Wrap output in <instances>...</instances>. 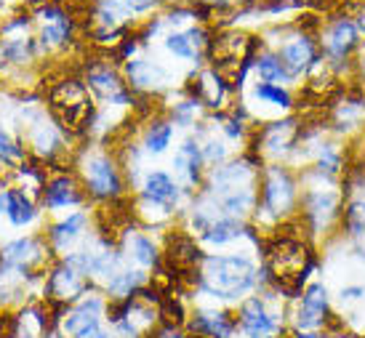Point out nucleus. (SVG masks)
<instances>
[{
    "label": "nucleus",
    "mask_w": 365,
    "mask_h": 338,
    "mask_svg": "<svg viewBox=\"0 0 365 338\" xmlns=\"http://www.w3.org/2000/svg\"><path fill=\"white\" fill-rule=\"evenodd\" d=\"M256 267L251 258L245 256H208L203 261V272H200V285L205 293L216 298H240L243 293L254 290Z\"/></svg>",
    "instance_id": "f257e3e1"
},
{
    "label": "nucleus",
    "mask_w": 365,
    "mask_h": 338,
    "mask_svg": "<svg viewBox=\"0 0 365 338\" xmlns=\"http://www.w3.org/2000/svg\"><path fill=\"white\" fill-rule=\"evenodd\" d=\"M296 205V181L280 165H269V171L262 176L259 184V203H256V213L280 221L285 216H291Z\"/></svg>",
    "instance_id": "f03ea898"
},
{
    "label": "nucleus",
    "mask_w": 365,
    "mask_h": 338,
    "mask_svg": "<svg viewBox=\"0 0 365 338\" xmlns=\"http://www.w3.org/2000/svg\"><path fill=\"white\" fill-rule=\"evenodd\" d=\"M81 176L93 200H118L123 195V179L118 163L107 152L83 154Z\"/></svg>",
    "instance_id": "7ed1b4c3"
},
{
    "label": "nucleus",
    "mask_w": 365,
    "mask_h": 338,
    "mask_svg": "<svg viewBox=\"0 0 365 338\" xmlns=\"http://www.w3.org/2000/svg\"><path fill=\"white\" fill-rule=\"evenodd\" d=\"M51 110L61 128L91 125V96L81 80H61L51 91Z\"/></svg>",
    "instance_id": "20e7f679"
},
{
    "label": "nucleus",
    "mask_w": 365,
    "mask_h": 338,
    "mask_svg": "<svg viewBox=\"0 0 365 338\" xmlns=\"http://www.w3.org/2000/svg\"><path fill=\"white\" fill-rule=\"evenodd\" d=\"M307 248L296 237H277L269 248V272L280 282H302L307 272Z\"/></svg>",
    "instance_id": "39448f33"
},
{
    "label": "nucleus",
    "mask_w": 365,
    "mask_h": 338,
    "mask_svg": "<svg viewBox=\"0 0 365 338\" xmlns=\"http://www.w3.org/2000/svg\"><path fill=\"white\" fill-rule=\"evenodd\" d=\"M323 59L331 67H341L357 48V24L349 16H336L323 32Z\"/></svg>",
    "instance_id": "423d86ee"
},
{
    "label": "nucleus",
    "mask_w": 365,
    "mask_h": 338,
    "mask_svg": "<svg viewBox=\"0 0 365 338\" xmlns=\"http://www.w3.org/2000/svg\"><path fill=\"white\" fill-rule=\"evenodd\" d=\"M104 309V301L99 296H83L81 304L64 317L61 328L72 338H112L99 322V312Z\"/></svg>",
    "instance_id": "0eeeda50"
},
{
    "label": "nucleus",
    "mask_w": 365,
    "mask_h": 338,
    "mask_svg": "<svg viewBox=\"0 0 365 338\" xmlns=\"http://www.w3.org/2000/svg\"><path fill=\"white\" fill-rule=\"evenodd\" d=\"M280 62L288 70L291 78H299L302 72H312V67L320 62V53H317V43L309 35H294L288 41L280 43Z\"/></svg>",
    "instance_id": "6e6552de"
},
{
    "label": "nucleus",
    "mask_w": 365,
    "mask_h": 338,
    "mask_svg": "<svg viewBox=\"0 0 365 338\" xmlns=\"http://www.w3.org/2000/svg\"><path fill=\"white\" fill-rule=\"evenodd\" d=\"M86 85L107 104H131V91L110 64H91L86 72Z\"/></svg>",
    "instance_id": "1a4fd4ad"
},
{
    "label": "nucleus",
    "mask_w": 365,
    "mask_h": 338,
    "mask_svg": "<svg viewBox=\"0 0 365 338\" xmlns=\"http://www.w3.org/2000/svg\"><path fill=\"white\" fill-rule=\"evenodd\" d=\"M302 208H304V218L309 221V229L320 232L339 213V195L328 189H309L302 195Z\"/></svg>",
    "instance_id": "9d476101"
},
{
    "label": "nucleus",
    "mask_w": 365,
    "mask_h": 338,
    "mask_svg": "<svg viewBox=\"0 0 365 338\" xmlns=\"http://www.w3.org/2000/svg\"><path fill=\"white\" fill-rule=\"evenodd\" d=\"M144 203L158 208L163 216L171 213L176 203H179V186L168 174L163 171H153V174L144 176V186H142Z\"/></svg>",
    "instance_id": "9b49d317"
},
{
    "label": "nucleus",
    "mask_w": 365,
    "mask_h": 338,
    "mask_svg": "<svg viewBox=\"0 0 365 338\" xmlns=\"http://www.w3.org/2000/svg\"><path fill=\"white\" fill-rule=\"evenodd\" d=\"M240 325H243L248 338H274L277 336V328H280L274 315L267 309L262 298L245 301L243 309H240Z\"/></svg>",
    "instance_id": "f8f14e48"
},
{
    "label": "nucleus",
    "mask_w": 365,
    "mask_h": 338,
    "mask_svg": "<svg viewBox=\"0 0 365 338\" xmlns=\"http://www.w3.org/2000/svg\"><path fill=\"white\" fill-rule=\"evenodd\" d=\"M325 317H328V290L325 285H309L296 312V325L299 330H317Z\"/></svg>",
    "instance_id": "ddd939ff"
},
{
    "label": "nucleus",
    "mask_w": 365,
    "mask_h": 338,
    "mask_svg": "<svg viewBox=\"0 0 365 338\" xmlns=\"http://www.w3.org/2000/svg\"><path fill=\"white\" fill-rule=\"evenodd\" d=\"M0 258H3L6 267L19 269V272H30L35 264H41L43 258H46V248L35 237H21V240H14V243L3 248Z\"/></svg>",
    "instance_id": "4468645a"
},
{
    "label": "nucleus",
    "mask_w": 365,
    "mask_h": 338,
    "mask_svg": "<svg viewBox=\"0 0 365 338\" xmlns=\"http://www.w3.org/2000/svg\"><path fill=\"white\" fill-rule=\"evenodd\" d=\"M296 139V123L294 120H283V123H269L262 128L259 134V152L267 154V157H283L285 152H291Z\"/></svg>",
    "instance_id": "2eb2a0df"
},
{
    "label": "nucleus",
    "mask_w": 365,
    "mask_h": 338,
    "mask_svg": "<svg viewBox=\"0 0 365 338\" xmlns=\"http://www.w3.org/2000/svg\"><path fill=\"white\" fill-rule=\"evenodd\" d=\"M86 272H83L78 264H72L70 258L53 269L51 277H48V290L51 296L61 298V301H70V298H78L83 293V285H86Z\"/></svg>",
    "instance_id": "dca6fc26"
},
{
    "label": "nucleus",
    "mask_w": 365,
    "mask_h": 338,
    "mask_svg": "<svg viewBox=\"0 0 365 338\" xmlns=\"http://www.w3.org/2000/svg\"><path fill=\"white\" fill-rule=\"evenodd\" d=\"M0 213H6L14 226H27L35 221V205H32V197L19 189V186H11L6 192H0Z\"/></svg>",
    "instance_id": "f3484780"
},
{
    "label": "nucleus",
    "mask_w": 365,
    "mask_h": 338,
    "mask_svg": "<svg viewBox=\"0 0 365 338\" xmlns=\"http://www.w3.org/2000/svg\"><path fill=\"white\" fill-rule=\"evenodd\" d=\"M173 168L190 189L200 184V179H203V149H200V144L195 139H187L173 157Z\"/></svg>",
    "instance_id": "a211bd4d"
},
{
    "label": "nucleus",
    "mask_w": 365,
    "mask_h": 338,
    "mask_svg": "<svg viewBox=\"0 0 365 338\" xmlns=\"http://www.w3.org/2000/svg\"><path fill=\"white\" fill-rule=\"evenodd\" d=\"M208 43L211 41H208V32H205L203 27H190V30H184V32H171V35L165 38V48H168L173 56L192 62V59H197V56L205 51Z\"/></svg>",
    "instance_id": "6ab92c4d"
},
{
    "label": "nucleus",
    "mask_w": 365,
    "mask_h": 338,
    "mask_svg": "<svg viewBox=\"0 0 365 338\" xmlns=\"http://www.w3.org/2000/svg\"><path fill=\"white\" fill-rule=\"evenodd\" d=\"M83 195L81 186L72 176H56L46 184V192H43V205L48 211H59V208H70V205H81Z\"/></svg>",
    "instance_id": "aec40b11"
},
{
    "label": "nucleus",
    "mask_w": 365,
    "mask_h": 338,
    "mask_svg": "<svg viewBox=\"0 0 365 338\" xmlns=\"http://www.w3.org/2000/svg\"><path fill=\"white\" fill-rule=\"evenodd\" d=\"M190 328L205 338H230L235 330V322L224 312H197L195 319L190 322Z\"/></svg>",
    "instance_id": "412c9836"
},
{
    "label": "nucleus",
    "mask_w": 365,
    "mask_h": 338,
    "mask_svg": "<svg viewBox=\"0 0 365 338\" xmlns=\"http://www.w3.org/2000/svg\"><path fill=\"white\" fill-rule=\"evenodd\" d=\"M125 72H128V78H131L133 88H142V91L160 88L163 83H165V72L155 62H147V59H128Z\"/></svg>",
    "instance_id": "4be33fe9"
},
{
    "label": "nucleus",
    "mask_w": 365,
    "mask_h": 338,
    "mask_svg": "<svg viewBox=\"0 0 365 338\" xmlns=\"http://www.w3.org/2000/svg\"><path fill=\"white\" fill-rule=\"evenodd\" d=\"M86 221H88V216L86 213H72V216H67L64 221L53 224L51 232H48L51 245L56 248V250H67L75 240H81L83 229H86Z\"/></svg>",
    "instance_id": "5701e85b"
},
{
    "label": "nucleus",
    "mask_w": 365,
    "mask_h": 338,
    "mask_svg": "<svg viewBox=\"0 0 365 338\" xmlns=\"http://www.w3.org/2000/svg\"><path fill=\"white\" fill-rule=\"evenodd\" d=\"M240 237H243V224H240V218H230V216L216 218L203 232V240L208 245H227V243L240 240Z\"/></svg>",
    "instance_id": "b1692460"
},
{
    "label": "nucleus",
    "mask_w": 365,
    "mask_h": 338,
    "mask_svg": "<svg viewBox=\"0 0 365 338\" xmlns=\"http://www.w3.org/2000/svg\"><path fill=\"white\" fill-rule=\"evenodd\" d=\"M256 72H259V80L262 83H274V85H283L291 83L294 78L288 75V70L283 67L277 51H264L256 56Z\"/></svg>",
    "instance_id": "393cba45"
},
{
    "label": "nucleus",
    "mask_w": 365,
    "mask_h": 338,
    "mask_svg": "<svg viewBox=\"0 0 365 338\" xmlns=\"http://www.w3.org/2000/svg\"><path fill=\"white\" fill-rule=\"evenodd\" d=\"M168 258H171L173 264H179V267H195L203 256H200V250L195 245V240L176 235L168 240Z\"/></svg>",
    "instance_id": "a878e982"
},
{
    "label": "nucleus",
    "mask_w": 365,
    "mask_h": 338,
    "mask_svg": "<svg viewBox=\"0 0 365 338\" xmlns=\"http://www.w3.org/2000/svg\"><path fill=\"white\" fill-rule=\"evenodd\" d=\"M344 226H346V232H349V237L357 240L360 250H365V197L352 200V203L346 205Z\"/></svg>",
    "instance_id": "bb28decb"
},
{
    "label": "nucleus",
    "mask_w": 365,
    "mask_h": 338,
    "mask_svg": "<svg viewBox=\"0 0 365 338\" xmlns=\"http://www.w3.org/2000/svg\"><path fill=\"white\" fill-rule=\"evenodd\" d=\"M171 139H173V125L168 120H155V123H150L147 134H144V147H147V152L160 154L168 149Z\"/></svg>",
    "instance_id": "cd10ccee"
},
{
    "label": "nucleus",
    "mask_w": 365,
    "mask_h": 338,
    "mask_svg": "<svg viewBox=\"0 0 365 338\" xmlns=\"http://www.w3.org/2000/svg\"><path fill=\"white\" fill-rule=\"evenodd\" d=\"M128 250H131L133 261L142 264V267H155L158 264V248L147 235L136 232V235L128 237Z\"/></svg>",
    "instance_id": "c85d7f7f"
},
{
    "label": "nucleus",
    "mask_w": 365,
    "mask_h": 338,
    "mask_svg": "<svg viewBox=\"0 0 365 338\" xmlns=\"http://www.w3.org/2000/svg\"><path fill=\"white\" fill-rule=\"evenodd\" d=\"M254 96L259 102H267L272 107H280V110H291V104H294V96L288 93V88L274 85V83H256Z\"/></svg>",
    "instance_id": "c756f323"
},
{
    "label": "nucleus",
    "mask_w": 365,
    "mask_h": 338,
    "mask_svg": "<svg viewBox=\"0 0 365 338\" xmlns=\"http://www.w3.org/2000/svg\"><path fill=\"white\" fill-rule=\"evenodd\" d=\"M142 282H144L142 272H131V269H128V272H118V275L112 277L110 282H107V290L115 293L118 298H125V296H131Z\"/></svg>",
    "instance_id": "7c9ffc66"
},
{
    "label": "nucleus",
    "mask_w": 365,
    "mask_h": 338,
    "mask_svg": "<svg viewBox=\"0 0 365 338\" xmlns=\"http://www.w3.org/2000/svg\"><path fill=\"white\" fill-rule=\"evenodd\" d=\"M24 157V149L19 147V142H14L11 134L0 125V165H14Z\"/></svg>",
    "instance_id": "2f4dec72"
},
{
    "label": "nucleus",
    "mask_w": 365,
    "mask_h": 338,
    "mask_svg": "<svg viewBox=\"0 0 365 338\" xmlns=\"http://www.w3.org/2000/svg\"><path fill=\"white\" fill-rule=\"evenodd\" d=\"M224 157H227V149H224V144H222V142H216V139H211V142L205 144L203 160H211V163H222Z\"/></svg>",
    "instance_id": "473e14b6"
},
{
    "label": "nucleus",
    "mask_w": 365,
    "mask_h": 338,
    "mask_svg": "<svg viewBox=\"0 0 365 338\" xmlns=\"http://www.w3.org/2000/svg\"><path fill=\"white\" fill-rule=\"evenodd\" d=\"M163 0H125V9L131 14H144V11H153L158 9Z\"/></svg>",
    "instance_id": "72a5a7b5"
},
{
    "label": "nucleus",
    "mask_w": 365,
    "mask_h": 338,
    "mask_svg": "<svg viewBox=\"0 0 365 338\" xmlns=\"http://www.w3.org/2000/svg\"><path fill=\"white\" fill-rule=\"evenodd\" d=\"M365 296V287H341V301H357Z\"/></svg>",
    "instance_id": "f704fd0d"
},
{
    "label": "nucleus",
    "mask_w": 365,
    "mask_h": 338,
    "mask_svg": "<svg viewBox=\"0 0 365 338\" xmlns=\"http://www.w3.org/2000/svg\"><path fill=\"white\" fill-rule=\"evenodd\" d=\"M235 0H195V6H208V9H222V6H232Z\"/></svg>",
    "instance_id": "c9c22d12"
},
{
    "label": "nucleus",
    "mask_w": 365,
    "mask_h": 338,
    "mask_svg": "<svg viewBox=\"0 0 365 338\" xmlns=\"http://www.w3.org/2000/svg\"><path fill=\"white\" fill-rule=\"evenodd\" d=\"M158 338H182V333L179 330H173V328H165L158 333Z\"/></svg>",
    "instance_id": "e433bc0d"
},
{
    "label": "nucleus",
    "mask_w": 365,
    "mask_h": 338,
    "mask_svg": "<svg viewBox=\"0 0 365 338\" xmlns=\"http://www.w3.org/2000/svg\"><path fill=\"white\" fill-rule=\"evenodd\" d=\"M355 24H357V30L365 32V6L360 9V14H357V21H355Z\"/></svg>",
    "instance_id": "4c0bfd02"
}]
</instances>
